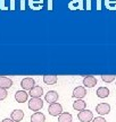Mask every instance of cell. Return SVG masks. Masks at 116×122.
<instances>
[{
	"instance_id": "obj_1",
	"label": "cell",
	"mask_w": 116,
	"mask_h": 122,
	"mask_svg": "<svg viewBox=\"0 0 116 122\" xmlns=\"http://www.w3.org/2000/svg\"><path fill=\"white\" fill-rule=\"evenodd\" d=\"M43 107V101L41 98H31L29 101V109L31 111L38 112Z\"/></svg>"
},
{
	"instance_id": "obj_2",
	"label": "cell",
	"mask_w": 116,
	"mask_h": 122,
	"mask_svg": "<svg viewBox=\"0 0 116 122\" xmlns=\"http://www.w3.org/2000/svg\"><path fill=\"white\" fill-rule=\"evenodd\" d=\"M77 118L81 122H90L93 120V113L90 110H83V111L79 112Z\"/></svg>"
},
{
	"instance_id": "obj_3",
	"label": "cell",
	"mask_w": 116,
	"mask_h": 122,
	"mask_svg": "<svg viewBox=\"0 0 116 122\" xmlns=\"http://www.w3.org/2000/svg\"><path fill=\"white\" fill-rule=\"evenodd\" d=\"M48 112H49L50 115H52V117H59L60 114L63 113V106L59 103H52V104L49 105V107H48Z\"/></svg>"
},
{
	"instance_id": "obj_4",
	"label": "cell",
	"mask_w": 116,
	"mask_h": 122,
	"mask_svg": "<svg viewBox=\"0 0 116 122\" xmlns=\"http://www.w3.org/2000/svg\"><path fill=\"white\" fill-rule=\"evenodd\" d=\"M21 86H22L23 91H30V89H32V88L35 86V81H34V79L31 78V77H25V78L22 79Z\"/></svg>"
},
{
	"instance_id": "obj_5",
	"label": "cell",
	"mask_w": 116,
	"mask_h": 122,
	"mask_svg": "<svg viewBox=\"0 0 116 122\" xmlns=\"http://www.w3.org/2000/svg\"><path fill=\"white\" fill-rule=\"evenodd\" d=\"M29 7L34 10V11H40L41 9L43 8V4H45V0H27L26 1Z\"/></svg>"
},
{
	"instance_id": "obj_6",
	"label": "cell",
	"mask_w": 116,
	"mask_h": 122,
	"mask_svg": "<svg viewBox=\"0 0 116 122\" xmlns=\"http://www.w3.org/2000/svg\"><path fill=\"white\" fill-rule=\"evenodd\" d=\"M96 112L99 114V115H106L110 112V105L108 103H99L97 106H96Z\"/></svg>"
},
{
	"instance_id": "obj_7",
	"label": "cell",
	"mask_w": 116,
	"mask_h": 122,
	"mask_svg": "<svg viewBox=\"0 0 116 122\" xmlns=\"http://www.w3.org/2000/svg\"><path fill=\"white\" fill-rule=\"evenodd\" d=\"M68 9L74 11V10H84V6H83V0H71L68 2Z\"/></svg>"
},
{
	"instance_id": "obj_8",
	"label": "cell",
	"mask_w": 116,
	"mask_h": 122,
	"mask_svg": "<svg viewBox=\"0 0 116 122\" xmlns=\"http://www.w3.org/2000/svg\"><path fill=\"white\" fill-rule=\"evenodd\" d=\"M87 95V89L84 86H77L73 91V97H75L76 100H82Z\"/></svg>"
},
{
	"instance_id": "obj_9",
	"label": "cell",
	"mask_w": 116,
	"mask_h": 122,
	"mask_svg": "<svg viewBox=\"0 0 116 122\" xmlns=\"http://www.w3.org/2000/svg\"><path fill=\"white\" fill-rule=\"evenodd\" d=\"M29 95L31 96V98H41V96L43 95V88L35 85L32 89L29 91Z\"/></svg>"
},
{
	"instance_id": "obj_10",
	"label": "cell",
	"mask_w": 116,
	"mask_h": 122,
	"mask_svg": "<svg viewBox=\"0 0 116 122\" xmlns=\"http://www.w3.org/2000/svg\"><path fill=\"white\" fill-rule=\"evenodd\" d=\"M97 78L94 76H87L83 78V86L85 88H92L97 85Z\"/></svg>"
},
{
	"instance_id": "obj_11",
	"label": "cell",
	"mask_w": 116,
	"mask_h": 122,
	"mask_svg": "<svg viewBox=\"0 0 116 122\" xmlns=\"http://www.w3.org/2000/svg\"><path fill=\"white\" fill-rule=\"evenodd\" d=\"M29 98V93H26V91H17L15 93V100L17 103H25Z\"/></svg>"
},
{
	"instance_id": "obj_12",
	"label": "cell",
	"mask_w": 116,
	"mask_h": 122,
	"mask_svg": "<svg viewBox=\"0 0 116 122\" xmlns=\"http://www.w3.org/2000/svg\"><path fill=\"white\" fill-rule=\"evenodd\" d=\"M58 97H59V95H58V93L56 91H49L46 94L45 100H46V102H48L49 104H52V103H56L58 101Z\"/></svg>"
},
{
	"instance_id": "obj_13",
	"label": "cell",
	"mask_w": 116,
	"mask_h": 122,
	"mask_svg": "<svg viewBox=\"0 0 116 122\" xmlns=\"http://www.w3.org/2000/svg\"><path fill=\"white\" fill-rule=\"evenodd\" d=\"M23 118H24V112L19 109L14 110L13 112H12V114H10V119L14 122H21L23 120Z\"/></svg>"
},
{
	"instance_id": "obj_14",
	"label": "cell",
	"mask_w": 116,
	"mask_h": 122,
	"mask_svg": "<svg viewBox=\"0 0 116 122\" xmlns=\"http://www.w3.org/2000/svg\"><path fill=\"white\" fill-rule=\"evenodd\" d=\"M13 86V80L8 77H5V76H0V87L4 88V89H8Z\"/></svg>"
},
{
	"instance_id": "obj_15",
	"label": "cell",
	"mask_w": 116,
	"mask_h": 122,
	"mask_svg": "<svg viewBox=\"0 0 116 122\" xmlns=\"http://www.w3.org/2000/svg\"><path fill=\"white\" fill-rule=\"evenodd\" d=\"M58 77L56 75H45L43 76V83L46 85H55L57 83Z\"/></svg>"
},
{
	"instance_id": "obj_16",
	"label": "cell",
	"mask_w": 116,
	"mask_h": 122,
	"mask_svg": "<svg viewBox=\"0 0 116 122\" xmlns=\"http://www.w3.org/2000/svg\"><path fill=\"white\" fill-rule=\"evenodd\" d=\"M46 117L43 113L41 112H34L31 115V122H45Z\"/></svg>"
},
{
	"instance_id": "obj_17",
	"label": "cell",
	"mask_w": 116,
	"mask_h": 122,
	"mask_svg": "<svg viewBox=\"0 0 116 122\" xmlns=\"http://www.w3.org/2000/svg\"><path fill=\"white\" fill-rule=\"evenodd\" d=\"M87 103L83 100H76L75 102H73V109L75 111H83L85 110Z\"/></svg>"
},
{
	"instance_id": "obj_18",
	"label": "cell",
	"mask_w": 116,
	"mask_h": 122,
	"mask_svg": "<svg viewBox=\"0 0 116 122\" xmlns=\"http://www.w3.org/2000/svg\"><path fill=\"white\" fill-rule=\"evenodd\" d=\"M96 93H97V96L100 97V98H106V97L109 96V89L107 87H104V86L103 87H99Z\"/></svg>"
},
{
	"instance_id": "obj_19",
	"label": "cell",
	"mask_w": 116,
	"mask_h": 122,
	"mask_svg": "<svg viewBox=\"0 0 116 122\" xmlns=\"http://www.w3.org/2000/svg\"><path fill=\"white\" fill-rule=\"evenodd\" d=\"M73 120V117H72L71 113L68 112H63L59 117H58V121L59 122H72Z\"/></svg>"
},
{
	"instance_id": "obj_20",
	"label": "cell",
	"mask_w": 116,
	"mask_h": 122,
	"mask_svg": "<svg viewBox=\"0 0 116 122\" xmlns=\"http://www.w3.org/2000/svg\"><path fill=\"white\" fill-rule=\"evenodd\" d=\"M115 78H116L115 75H103L101 76V79L105 83H113L115 80Z\"/></svg>"
},
{
	"instance_id": "obj_21",
	"label": "cell",
	"mask_w": 116,
	"mask_h": 122,
	"mask_svg": "<svg viewBox=\"0 0 116 122\" xmlns=\"http://www.w3.org/2000/svg\"><path fill=\"white\" fill-rule=\"evenodd\" d=\"M8 95V93H7V89H4V88L0 87V101H4L6 97Z\"/></svg>"
},
{
	"instance_id": "obj_22",
	"label": "cell",
	"mask_w": 116,
	"mask_h": 122,
	"mask_svg": "<svg viewBox=\"0 0 116 122\" xmlns=\"http://www.w3.org/2000/svg\"><path fill=\"white\" fill-rule=\"evenodd\" d=\"M8 9H9V7L6 6V0H0V10L1 11H6Z\"/></svg>"
},
{
	"instance_id": "obj_23",
	"label": "cell",
	"mask_w": 116,
	"mask_h": 122,
	"mask_svg": "<svg viewBox=\"0 0 116 122\" xmlns=\"http://www.w3.org/2000/svg\"><path fill=\"white\" fill-rule=\"evenodd\" d=\"M9 9L12 11H15L16 10V0H10L9 1Z\"/></svg>"
},
{
	"instance_id": "obj_24",
	"label": "cell",
	"mask_w": 116,
	"mask_h": 122,
	"mask_svg": "<svg viewBox=\"0 0 116 122\" xmlns=\"http://www.w3.org/2000/svg\"><path fill=\"white\" fill-rule=\"evenodd\" d=\"M91 122H107V121H106V119L104 117H96V118H93V120Z\"/></svg>"
},
{
	"instance_id": "obj_25",
	"label": "cell",
	"mask_w": 116,
	"mask_h": 122,
	"mask_svg": "<svg viewBox=\"0 0 116 122\" xmlns=\"http://www.w3.org/2000/svg\"><path fill=\"white\" fill-rule=\"evenodd\" d=\"M19 5H21V10H22V11H25V8H26V0H19Z\"/></svg>"
},
{
	"instance_id": "obj_26",
	"label": "cell",
	"mask_w": 116,
	"mask_h": 122,
	"mask_svg": "<svg viewBox=\"0 0 116 122\" xmlns=\"http://www.w3.org/2000/svg\"><path fill=\"white\" fill-rule=\"evenodd\" d=\"M54 9V0H48V11H52Z\"/></svg>"
},
{
	"instance_id": "obj_27",
	"label": "cell",
	"mask_w": 116,
	"mask_h": 122,
	"mask_svg": "<svg viewBox=\"0 0 116 122\" xmlns=\"http://www.w3.org/2000/svg\"><path fill=\"white\" fill-rule=\"evenodd\" d=\"M85 2H87L85 10H87V11H90V10H91V0H85Z\"/></svg>"
},
{
	"instance_id": "obj_28",
	"label": "cell",
	"mask_w": 116,
	"mask_h": 122,
	"mask_svg": "<svg viewBox=\"0 0 116 122\" xmlns=\"http://www.w3.org/2000/svg\"><path fill=\"white\" fill-rule=\"evenodd\" d=\"M97 10L98 11L101 10V0H97Z\"/></svg>"
},
{
	"instance_id": "obj_29",
	"label": "cell",
	"mask_w": 116,
	"mask_h": 122,
	"mask_svg": "<svg viewBox=\"0 0 116 122\" xmlns=\"http://www.w3.org/2000/svg\"><path fill=\"white\" fill-rule=\"evenodd\" d=\"M1 122H14V121L12 120V119H8V118H7V119H4V120H2Z\"/></svg>"
}]
</instances>
